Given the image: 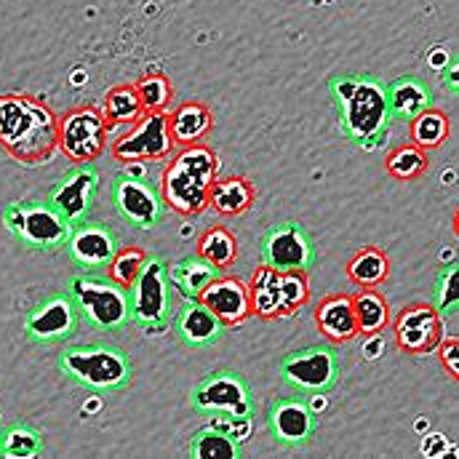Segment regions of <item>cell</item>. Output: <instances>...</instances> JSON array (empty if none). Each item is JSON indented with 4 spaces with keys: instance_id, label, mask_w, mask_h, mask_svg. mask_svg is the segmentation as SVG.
<instances>
[{
    "instance_id": "obj_1",
    "label": "cell",
    "mask_w": 459,
    "mask_h": 459,
    "mask_svg": "<svg viewBox=\"0 0 459 459\" xmlns=\"http://www.w3.org/2000/svg\"><path fill=\"white\" fill-rule=\"evenodd\" d=\"M59 117L40 100L22 94L0 97V144L19 163H46L59 150Z\"/></svg>"
},
{
    "instance_id": "obj_2",
    "label": "cell",
    "mask_w": 459,
    "mask_h": 459,
    "mask_svg": "<svg viewBox=\"0 0 459 459\" xmlns=\"http://www.w3.org/2000/svg\"><path fill=\"white\" fill-rule=\"evenodd\" d=\"M220 174V160L212 147L195 142L182 144L160 177L163 206L182 217H198L209 209V190Z\"/></svg>"
},
{
    "instance_id": "obj_3",
    "label": "cell",
    "mask_w": 459,
    "mask_h": 459,
    "mask_svg": "<svg viewBox=\"0 0 459 459\" xmlns=\"http://www.w3.org/2000/svg\"><path fill=\"white\" fill-rule=\"evenodd\" d=\"M329 89L342 113L344 136L360 147H377L390 123L385 86L371 75H334Z\"/></svg>"
},
{
    "instance_id": "obj_4",
    "label": "cell",
    "mask_w": 459,
    "mask_h": 459,
    "mask_svg": "<svg viewBox=\"0 0 459 459\" xmlns=\"http://www.w3.org/2000/svg\"><path fill=\"white\" fill-rule=\"evenodd\" d=\"M56 363L65 377L97 393L123 390L134 377L128 355L115 344H70Z\"/></svg>"
},
{
    "instance_id": "obj_5",
    "label": "cell",
    "mask_w": 459,
    "mask_h": 459,
    "mask_svg": "<svg viewBox=\"0 0 459 459\" xmlns=\"http://www.w3.org/2000/svg\"><path fill=\"white\" fill-rule=\"evenodd\" d=\"M251 316L275 321L294 316L310 302V281L302 270H275L262 264L248 283Z\"/></svg>"
},
{
    "instance_id": "obj_6",
    "label": "cell",
    "mask_w": 459,
    "mask_h": 459,
    "mask_svg": "<svg viewBox=\"0 0 459 459\" xmlns=\"http://www.w3.org/2000/svg\"><path fill=\"white\" fill-rule=\"evenodd\" d=\"M70 294L81 316L102 332H117L131 321L128 291L100 273H78L70 281Z\"/></svg>"
},
{
    "instance_id": "obj_7",
    "label": "cell",
    "mask_w": 459,
    "mask_h": 459,
    "mask_svg": "<svg viewBox=\"0 0 459 459\" xmlns=\"http://www.w3.org/2000/svg\"><path fill=\"white\" fill-rule=\"evenodd\" d=\"M3 225L35 251H59L73 232V222H67L51 204H11L3 209Z\"/></svg>"
},
{
    "instance_id": "obj_8",
    "label": "cell",
    "mask_w": 459,
    "mask_h": 459,
    "mask_svg": "<svg viewBox=\"0 0 459 459\" xmlns=\"http://www.w3.org/2000/svg\"><path fill=\"white\" fill-rule=\"evenodd\" d=\"M190 403L201 414H225L232 422H248L256 411L248 379L230 368L206 374L193 387Z\"/></svg>"
},
{
    "instance_id": "obj_9",
    "label": "cell",
    "mask_w": 459,
    "mask_h": 459,
    "mask_svg": "<svg viewBox=\"0 0 459 459\" xmlns=\"http://www.w3.org/2000/svg\"><path fill=\"white\" fill-rule=\"evenodd\" d=\"M340 355L332 344H316L305 350H294L281 360V377L283 382L307 395H324L329 393L340 379Z\"/></svg>"
},
{
    "instance_id": "obj_10",
    "label": "cell",
    "mask_w": 459,
    "mask_h": 459,
    "mask_svg": "<svg viewBox=\"0 0 459 459\" xmlns=\"http://www.w3.org/2000/svg\"><path fill=\"white\" fill-rule=\"evenodd\" d=\"M110 136V123L97 108H75L59 117V150L73 160V163H94Z\"/></svg>"
},
{
    "instance_id": "obj_11",
    "label": "cell",
    "mask_w": 459,
    "mask_h": 459,
    "mask_svg": "<svg viewBox=\"0 0 459 459\" xmlns=\"http://www.w3.org/2000/svg\"><path fill=\"white\" fill-rule=\"evenodd\" d=\"M131 321L144 329H163L171 313V283L163 259H147L136 283L128 289Z\"/></svg>"
},
{
    "instance_id": "obj_12",
    "label": "cell",
    "mask_w": 459,
    "mask_h": 459,
    "mask_svg": "<svg viewBox=\"0 0 459 459\" xmlns=\"http://www.w3.org/2000/svg\"><path fill=\"white\" fill-rule=\"evenodd\" d=\"M262 264L275 270H302L307 273L316 264V246L313 238L297 222L275 225L262 235L259 243Z\"/></svg>"
},
{
    "instance_id": "obj_13",
    "label": "cell",
    "mask_w": 459,
    "mask_h": 459,
    "mask_svg": "<svg viewBox=\"0 0 459 459\" xmlns=\"http://www.w3.org/2000/svg\"><path fill=\"white\" fill-rule=\"evenodd\" d=\"M171 150H174V139L169 131V110H166V113L142 115L136 128L115 142L113 155L123 163H136V160L166 158L171 155Z\"/></svg>"
},
{
    "instance_id": "obj_14",
    "label": "cell",
    "mask_w": 459,
    "mask_h": 459,
    "mask_svg": "<svg viewBox=\"0 0 459 459\" xmlns=\"http://www.w3.org/2000/svg\"><path fill=\"white\" fill-rule=\"evenodd\" d=\"M393 340L398 350L409 355L436 352L438 342L444 340V316L425 302L406 305L393 324Z\"/></svg>"
},
{
    "instance_id": "obj_15",
    "label": "cell",
    "mask_w": 459,
    "mask_h": 459,
    "mask_svg": "<svg viewBox=\"0 0 459 459\" xmlns=\"http://www.w3.org/2000/svg\"><path fill=\"white\" fill-rule=\"evenodd\" d=\"M113 204L117 214L139 230L155 228L163 217L160 190L142 177L120 174L113 185Z\"/></svg>"
},
{
    "instance_id": "obj_16",
    "label": "cell",
    "mask_w": 459,
    "mask_h": 459,
    "mask_svg": "<svg viewBox=\"0 0 459 459\" xmlns=\"http://www.w3.org/2000/svg\"><path fill=\"white\" fill-rule=\"evenodd\" d=\"M78 324H81V310L73 294H54L27 316L24 332L32 342L56 344L70 340L78 332Z\"/></svg>"
},
{
    "instance_id": "obj_17",
    "label": "cell",
    "mask_w": 459,
    "mask_h": 459,
    "mask_svg": "<svg viewBox=\"0 0 459 459\" xmlns=\"http://www.w3.org/2000/svg\"><path fill=\"white\" fill-rule=\"evenodd\" d=\"M100 193V171L89 163H78L70 169L48 193V204L73 225L83 222L94 206Z\"/></svg>"
},
{
    "instance_id": "obj_18",
    "label": "cell",
    "mask_w": 459,
    "mask_h": 459,
    "mask_svg": "<svg viewBox=\"0 0 459 459\" xmlns=\"http://www.w3.org/2000/svg\"><path fill=\"white\" fill-rule=\"evenodd\" d=\"M267 428L281 446H302L318 428V414L302 395L275 398L267 409Z\"/></svg>"
},
{
    "instance_id": "obj_19",
    "label": "cell",
    "mask_w": 459,
    "mask_h": 459,
    "mask_svg": "<svg viewBox=\"0 0 459 459\" xmlns=\"http://www.w3.org/2000/svg\"><path fill=\"white\" fill-rule=\"evenodd\" d=\"M67 251L73 256V262L86 270V273H100L108 267V262L113 259L117 251V238L108 228L94 225V222H78L70 240H67Z\"/></svg>"
},
{
    "instance_id": "obj_20",
    "label": "cell",
    "mask_w": 459,
    "mask_h": 459,
    "mask_svg": "<svg viewBox=\"0 0 459 459\" xmlns=\"http://www.w3.org/2000/svg\"><path fill=\"white\" fill-rule=\"evenodd\" d=\"M228 329L240 326L251 316V299H248V283L238 278H225L217 275L198 297Z\"/></svg>"
},
{
    "instance_id": "obj_21",
    "label": "cell",
    "mask_w": 459,
    "mask_h": 459,
    "mask_svg": "<svg viewBox=\"0 0 459 459\" xmlns=\"http://www.w3.org/2000/svg\"><path fill=\"white\" fill-rule=\"evenodd\" d=\"M225 329L228 326L198 299H187L174 324L177 337L190 347H206V344L220 342Z\"/></svg>"
},
{
    "instance_id": "obj_22",
    "label": "cell",
    "mask_w": 459,
    "mask_h": 459,
    "mask_svg": "<svg viewBox=\"0 0 459 459\" xmlns=\"http://www.w3.org/2000/svg\"><path fill=\"white\" fill-rule=\"evenodd\" d=\"M385 97H387L390 117L406 123H411L425 108H430V86L417 75L395 78L393 83L385 86Z\"/></svg>"
},
{
    "instance_id": "obj_23",
    "label": "cell",
    "mask_w": 459,
    "mask_h": 459,
    "mask_svg": "<svg viewBox=\"0 0 459 459\" xmlns=\"http://www.w3.org/2000/svg\"><path fill=\"white\" fill-rule=\"evenodd\" d=\"M316 326L332 344H344L358 337L352 299L347 294H332L321 299L316 307Z\"/></svg>"
},
{
    "instance_id": "obj_24",
    "label": "cell",
    "mask_w": 459,
    "mask_h": 459,
    "mask_svg": "<svg viewBox=\"0 0 459 459\" xmlns=\"http://www.w3.org/2000/svg\"><path fill=\"white\" fill-rule=\"evenodd\" d=\"M166 275H169V283L171 289H177L185 299H198L201 291L217 278L222 275L220 267H214L212 262H206L204 256H187L182 262H177L171 270L166 267Z\"/></svg>"
},
{
    "instance_id": "obj_25",
    "label": "cell",
    "mask_w": 459,
    "mask_h": 459,
    "mask_svg": "<svg viewBox=\"0 0 459 459\" xmlns=\"http://www.w3.org/2000/svg\"><path fill=\"white\" fill-rule=\"evenodd\" d=\"M214 126V115L204 102H185L169 113V131L174 144H195Z\"/></svg>"
},
{
    "instance_id": "obj_26",
    "label": "cell",
    "mask_w": 459,
    "mask_h": 459,
    "mask_svg": "<svg viewBox=\"0 0 459 459\" xmlns=\"http://www.w3.org/2000/svg\"><path fill=\"white\" fill-rule=\"evenodd\" d=\"M256 201V190L246 177H228V179H214L209 190V206L225 217H238L248 212Z\"/></svg>"
},
{
    "instance_id": "obj_27",
    "label": "cell",
    "mask_w": 459,
    "mask_h": 459,
    "mask_svg": "<svg viewBox=\"0 0 459 459\" xmlns=\"http://www.w3.org/2000/svg\"><path fill=\"white\" fill-rule=\"evenodd\" d=\"M352 299L355 329L363 337H377L390 326V307L387 299L377 289H360Z\"/></svg>"
},
{
    "instance_id": "obj_28",
    "label": "cell",
    "mask_w": 459,
    "mask_h": 459,
    "mask_svg": "<svg viewBox=\"0 0 459 459\" xmlns=\"http://www.w3.org/2000/svg\"><path fill=\"white\" fill-rule=\"evenodd\" d=\"M387 275H390V259H387V254H385L382 248H377V246L360 248V251L350 259V264H347V278H350L355 286H360V289H374V286H379Z\"/></svg>"
},
{
    "instance_id": "obj_29",
    "label": "cell",
    "mask_w": 459,
    "mask_h": 459,
    "mask_svg": "<svg viewBox=\"0 0 459 459\" xmlns=\"http://www.w3.org/2000/svg\"><path fill=\"white\" fill-rule=\"evenodd\" d=\"M449 131H452V123H449V115L438 108H425L422 113L411 120V139L417 147L422 150H436L441 147L446 139H449Z\"/></svg>"
},
{
    "instance_id": "obj_30",
    "label": "cell",
    "mask_w": 459,
    "mask_h": 459,
    "mask_svg": "<svg viewBox=\"0 0 459 459\" xmlns=\"http://www.w3.org/2000/svg\"><path fill=\"white\" fill-rule=\"evenodd\" d=\"M43 452V436L32 425L16 422L0 430V457L30 459Z\"/></svg>"
},
{
    "instance_id": "obj_31",
    "label": "cell",
    "mask_w": 459,
    "mask_h": 459,
    "mask_svg": "<svg viewBox=\"0 0 459 459\" xmlns=\"http://www.w3.org/2000/svg\"><path fill=\"white\" fill-rule=\"evenodd\" d=\"M198 256H204L220 270H230L238 259V240L228 228L206 230L198 238Z\"/></svg>"
},
{
    "instance_id": "obj_32",
    "label": "cell",
    "mask_w": 459,
    "mask_h": 459,
    "mask_svg": "<svg viewBox=\"0 0 459 459\" xmlns=\"http://www.w3.org/2000/svg\"><path fill=\"white\" fill-rule=\"evenodd\" d=\"M190 457L195 459H235L238 457V441L217 428H204L190 441Z\"/></svg>"
},
{
    "instance_id": "obj_33",
    "label": "cell",
    "mask_w": 459,
    "mask_h": 459,
    "mask_svg": "<svg viewBox=\"0 0 459 459\" xmlns=\"http://www.w3.org/2000/svg\"><path fill=\"white\" fill-rule=\"evenodd\" d=\"M136 89V97H139V105H142V113H166L171 100H174V89H171V81L163 75V73H152V75H144L142 81L134 83Z\"/></svg>"
},
{
    "instance_id": "obj_34",
    "label": "cell",
    "mask_w": 459,
    "mask_h": 459,
    "mask_svg": "<svg viewBox=\"0 0 459 459\" xmlns=\"http://www.w3.org/2000/svg\"><path fill=\"white\" fill-rule=\"evenodd\" d=\"M102 115L108 117V123H131V120H139L142 117V105H139V97H136V89L131 83H120L113 86L108 94H105V108Z\"/></svg>"
},
{
    "instance_id": "obj_35",
    "label": "cell",
    "mask_w": 459,
    "mask_h": 459,
    "mask_svg": "<svg viewBox=\"0 0 459 459\" xmlns=\"http://www.w3.org/2000/svg\"><path fill=\"white\" fill-rule=\"evenodd\" d=\"M144 262H147V254L142 251V248H136V246H126V248H117L113 254V259L108 262V278L117 283L120 289H131L134 283H136V278H139V273H142V267H144Z\"/></svg>"
},
{
    "instance_id": "obj_36",
    "label": "cell",
    "mask_w": 459,
    "mask_h": 459,
    "mask_svg": "<svg viewBox=\"0 0 459 459\" xmlns=\"http://www.w3.org/2000/svg\"><path fill=\"white\" fill-rule=\"evenodd\" d=\"M385 166L401 182L420 179L428 171V152L422 147H417V144H403V147H398V150H393L387 155Z\"/></svg>"
},
{
    "instance_id": "obj_37",
    "label": "cell",
    "mask_w": 459,
    "mask_h": 459,
    "mask_svg": "<svg viewBox=\"0 0 459 459\" xmlns=\"http://www.w3.org/2000/svg\"><path fill=\"white\" fill-rule=\"evenodd\" d=\"M436 310L441 316H455L459 307V267L457 262L446 264L444 273L438 275V283H436Z\"/></svg>"
},
{
    "instance_id": "obj_38",
    "label": "cell",
    "mask_w": 459,
    "mask_h": 459,
    "mask_svg": "<svg viewBox=\"0 0 459 459\" xmlns=\"http://www.w3.org/2000/svg\"><path fill=\"white\" fill-rule=\"evenodd\" d=\"M436 352H438V358H441L444 368L449 371V377L459 379V340L457 337H446V334H444V340L438 342Z\"/></svg>"
},
{
    "instance_id": "obj_39",
    "label": "cell",
    "mask_w": 459,
    "mask_h": 459,
    "mask_svg": "<svg viewBox=\"0 0 459 459\" xmlns=\"http://www.w3.org/2000/svg\"><path fill=\"white\" fill-rule=\"evenodd\" d=\"M457 73H459L457 65H449V67H446V73H444V81H446V89H449V91H457L459 89Z\"/></svg>"
},
{
    "instance_id": "obj_40",
    "label": "cell",
    "mask_w": 459,
    "mask_h": 459,
    "mask_svg": "<svg viewBox=\"0 0 459 459\" xmlns=\"http://www.w3.org/2000/svg\"><path fill=\"white\" fill-rule=\"evenodd\" d=\"M0 430H3V420H0Z\"/></svg>"
}]
</instances>
